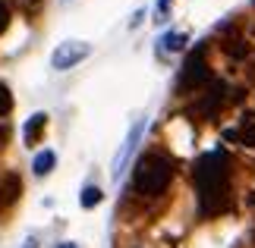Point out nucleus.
Here are the masks:
<instances>
[{
    "instance_id": "f257e3e1",
    "label": "nucleus",
    "mask_w": 255,
    "mask_h": 248,
    "mask_svg": "<svg viewBox=\"0 0 255 248\" xmlns=\"http://www.w3.org/2000/svg\"><path fill=\"white\" fill-rule=\"evenodd\" d=\"M227 154L221 148L202 154L195 161V170H192V179H195V192H199V211L202 217H211L218 214L224 201H227V192H230V166H227Z\"/></svg>"
},
{
    "instance_id": "f03ea898",
    "label": "nucleus",
    "mask_w": 255,
    "mask_h": 248,
    "mask_svg": "<svg viewBox=\"0 0 255 248\" xmlns=\"http://www.w3.org/2000/svg\"><path fill=\"white\" fill-rule=\"evenodd\" d=\"M173 179V161L161 151L145 154L135 166V192L142 195H161Z\"/></svg>"
},
{
    "instance_id": "7ed1b4c3",
    "label": "nucleus",
    "mask_w": 255,
    "mask_h": 248,
    "mask_svg": "<svg viewBox=\"0 0 255 248\" xmlns=\"http://www.w3.org/2000/svg\"><path fill=\"white\" fill-rule=\"evenodd\" d=\"M145 132H148V113L139 116L132 126H129V132H126V138L120 142V148H117V154H114V164H111V179L114 182H120V176L129 170V164H132V154L139 151V145H142V138Z\"/></svg>"
},
{
    "instance_id": "20e7f679",
    "label": "nucleus",
    "mask_w": 255,
    "mask_h": 248,
    "mask_svg": "<svg viewBox=\"0 0 255 248\" xmlns=\"http://www.w3.org/2000/svg\"><path fill=\"white\" fill-rule=\"evenodd\" d=\"M88 54H92V44H88V41H79V38H70V41H60V44L54 47L51 66L57 69V73H66V69L79 66Z\"/></svg>"
},
{
    "instance_id": "39448f33",
    "label": "nucleus",
    "mask_w": 255,
    "mask_h": 248,
    "mask_svg": "<svg viewBox=\"0 0 255 248\" xmlns=\"http://www.w3.org/2000/svg\"><path fill=\"white\" fill-rule=\"evenodd\" d=\"M208 79L211 76H208V66H205L202 54H192L189 60L183 63V73H180V79H176V91L189 94V91H195V88H202Z\"/></svg>"
},
{
    "instance_id": "423d86ee",
    "label": "nucleus",
    "mask_w": 255,
    "mask_h": 248,
    "mask_svg": "<svg viewBox=\"0 0 255 248\" xmlns=\"http://www.w3.org/2000/svg\"><path fill=\"white\" fill-rule=\"evenodd\" d=\"M54 166H57V154L51 151V148H44V151H38V154H35V161H32V173H35V176H51V173H54Z\"/></svg>"
},
{
    "instance_id": "0eeeda50",
    "label": "nucleus",
    "mask_w": 255,
    "mask_h": 248,
    "mask_svg": "<svg viewBox=\"0 0 255 248\" xmlns=\"http://www.w3.org/2000/svg\"><path fill=\"white\" fill-rule=\"evenodd\" d=\"M47 126V113H32V120L22 126V145H35L38 142V132Z\"/></svg>"
},
{
    "instance_id": "6e6552de",
    "label": "nucleus",
    "mask_w": 255,
    "mask_h": 248,
    "mask_svg": "<svg viewBox=\"0 0 255 248\" xmlns=\"http://www.w3.org/2000/svg\"><path fill=\"white\" fill-rule=\"evenodd\" d=\"M161 54H176V51H183L186 47V35L183 32H167V35H161Z\"/></svg>"
},
{
    "instance_id": "1a4fd4ad",
    "label": "nucleus",
    "mask_w": 255,
    "mask_h": 248,
    "mask_svg": "<svg viewBox=\"0 0 255 248\" xmlns=\"http://www.w3.org/2000/svg\"><path fill=\"white\" fill-rule=\"evenodd\" d=\"M218 104H224V82H214V85H211V94L205 97L202 113H205V116H211L214 110H218Z\"/></svg>"
},
{
    "instance_id": "9d476101",
    "label": "nucleus",
    "mask_w": 255,
    "mask_h": 248,
    "mask_svg": "<svg viewBox=\"0 0 255 248\" xmlns=\"http://www.w3.org/2000/svg\"><path fill=\"white\" fill-rule=\"evenodd\" d=\"M101 198H104V192H101L98 185H85V188H82V195H79V204L85 207V211H92V207L101 204Z\"/></svg>"
},
{
    "instance_id": "9b49d317",
    "label": "nucleus",
    "mask_w": 255,
    "mask_h": 248,
    "mask_svg": "<svg viewBox=\"0 0 255 248\" xmlns=\"http://www.w3.org/2000/svg\"><path fill=\"white\" fill-rule=\"evenodd\" d=\"M9 110H13V94H9V88L0 82V116H6Z\"/></svg>"
},
{
    "instance_id": "f8f14e48",
    "label": "nucleus",
    "mask_w": 255,
    "mask_h": 248,
    "mask_svg": "<svg viewBox=\"0 0 255 248\" xmlns=\"http://www.w3.org/2000/svg\"><path fill=\"white\" fill-rule=\"evenodd\" d=\"M170 3H173V0H158V16H154V22H164V19H167Z\"/></svg>"
},
{
    "instance_id": "ddd939ff",
    "label": "nucleus",
    "mask_w": 255,
    "mask_h": 248,
    "mask_svg": "<svg viewBox=\"0 0 255 248\" xmlns=\"http://www.w3.org/2000/svg\"><path fill=\"white\" fill-rule=\"evenodd\" d=\"M3 25H6V6L0 3V28H3Z\"/></svg>"
},
{
    "instance_id": "4468645a",
    "label": "nucleus",
    "mask_w": 255,
    "mask_h": 248,
    "mask_svg": "<svg viewBox=\"0 0 255 248\" xmlns=\"http://www.w3.org/2000/svg\"><path fill=\"white\" fill-rule=\"evenodd\" d=\"M57 248H79V245H76V242H60Z\"/></svg>"
},
{
    "instance_id": "2eb2a0df",
    "label": "nucleus",
    "mask_w": 255,
    "mask_h": 248,
    "mask_svg": "<svg viewBox=\"0 0 255 248\" xmlns=\"http://www.w3.org/2000/svg\"><path fill=\"white\" fill-rule=\"evenodd\" d=\"M28 3H38V0H28Z\"/></svg>"
}]
</instances>
